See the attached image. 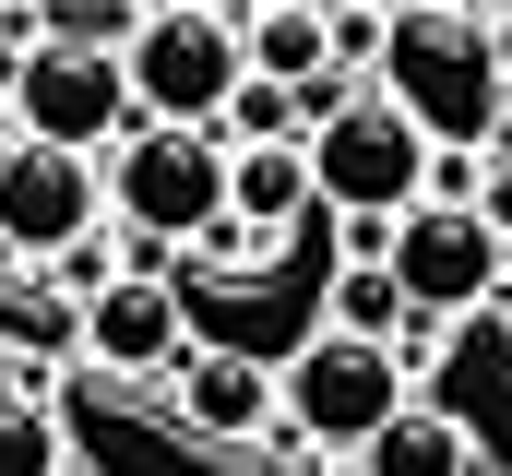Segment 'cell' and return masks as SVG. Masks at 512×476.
Segmentation results:
<instances>
[{
	"label": "cell",
	"instance_id": "obj_1",
	"mask_svg": "<svg viewBox=\"0 0 512 476\" xmlns=\"http://www.w3.org/2000/svg\"><path fill=\"white\" fill-rule=\"evenodd\" d=\"M370 96H393V119H405L429 155H477V143H489V119L512 108V84L489 72L477 12H382Z\"/></svg>",
	"mask_w": 512,
	"mask_h": 476
},
{
	"label": "cell",
	"instance_id": "obj_2",
	"mask_svg": "<svg viewBox=\"0 0 512 476\" xmlns=\"http://www.w3.org/2000/svg\"><path fill=\"white\" fill-rule=\"evenodd\" d=\"M96 203L131 250H191V238L227 227V143L215 131H143L131 119L120 155L96 167Z\"/></svg>",
	"mask_w": 512,
	"mask_h": 476
},
{
	"label": "cell",
	"instance_id": "obj_3",
	"mask_svg": "<svg viewBox=\"0 0 512 476\" xmlns=\"http://www.w3.org/2000/svg\"><path fill=\"white\" fill-rule=\"evenodd\" d=\"M298 167H310V203H334L346 227H393L417 203V179H429V143L393 119V96L346 84L334 108L298 131Z\"/></svg>",
	"mask_w": 512,
	"mask_h": 476
},
{
	"label": "cell",
	"instance_id": "obj_4",
	"mask_svg": "<svg viewBox=\"0 0 512 476\" xmlns=\"http://www.w3.org/2000/svg\"><path fill=\"white\" fill-rule=\"evenodd\" d=\"M120 96L143 131H215V108L239 96V36L227 12H143L120 48Z\"/></svg>",
	"mask_w": 512,
	"mask_h": 476
},
{
	"label": "cell",
	"instance_id": "obj_5",
	"mask_svg": "<svg viewBox=\"0 0 512 476\" xmlns=\"http://www.w3.org/2000/svg\"><path fill=\"white\" fill-rule=\"evenodd\" d=\"M405 405H417L405 369H393L382 346H358V334H310V346L274 369V417H286L298 441H322V453H370Z\"/></svg>",
	"mask_w": 512,
	"mask_h": 476
},
{
	"label": "cell",
	"instance_id": "obj_6",
	"mask_svg": "<svg viewBox=\"0 0 512 476\" xmlns=\"http://www.w3.org/2000/svg\"><path fill=\"white\" fill-rule=\"evenodd\" d=\"M0 108H12V143H48V155H96V143L131 131L120 60H96V48H48V36L0 72Z\"/></svg>",
	"mask_w": 512,
	"mask_h": 476
},
{
	"label": "cell",
	"instance_id": "obj_7",
	"mask_svg": "<svg viewBox=\"0 0 512 476\" xmlns=\"http://www.w3.org/2000/svg\"><path fill=\"white\" fill-rule=\"evenodd\" d=\"M382 274L405 310H429V322H465V310H489L501 298V238L477 227V215H441V203H405L382 227Z\"/></svg>",
	"mask_w": 512,
	"mask_h": 476
},
{
	"label": "cell",
	"instance_id": "obj_8",
	"mask_svg": "<svg viewBox=\"0 0 512 476\" xmlns=\"http://www.w3.org/2000/svg\"><path fill=\"white\" fill-rule=\"evenodd\" d=\"M108 227L96 203V155H48V143H0V250L60 262L72 238Z\"/></svg>",
	"mask_w": 512,
	"mask_h": 476
},
{
	"label": "cell",
	"instance_id": "obj_9",
	"mask_svg": "<svg viewBox=\"0 0 512 476\" xmlns=\"http://www.w3.org/2000/svg\"><path fill=\"white\" fill-rule=\"evenodd\" d=\"M84 357L120 369V381H167L191 357V322H179V286L167 274H120L108 298H84Z\"/></svg>",
	"mask_w": 512,
	"mask_h": 476
},
{
	"label": "cell",
	"instance_id": "obj_10",
	"mask_svg": "<svg viewBox=\"0 0 512 476\" xmlns=\"http://www.w3.org/2000/svg\"><path fill=\"white\" fill-rule=\"evenodd\" d=\"M167 417L191 429V441H262L274 429V369L239 346H191L167 369Z\"/></svg>",
	"mask_w": 512,
	"mask_h": 476
},
{
	"label": "cell",
	"instance_id": "obj_11",
	"mask_svg": "<svg viewBox=\"0 0 512 476\" xmlns=\"http://www.w3.org/2000/svg\"><path fill=\"white\" fill-rule=\"evenodd\" d=\"M227 36H239V72L274 84V96H310L334 60H322V12L310 0H262V12H227Z\"/></svg>",
	"mask_w": 512,
	"mask_h": 476
},
{
	"label": "cell",
	"instance_id": "obj_12",
	"mask_svg": "<svg viewBox=\"0 0 512 476\" xmlns=\"http://www.w3.org/2000/svg\"><path fill=\"white\" fill-rule=\"evenodd\" d=\"M298 215H310V167H298V143H251V155H227V238L274 250Z\"/></svg>",
	"mask_w": 512,
	"mask_h": 476
},
{
	"label": "cell",
	"instance_id": "obj_13",
	"mask_svg": "<svg viewBox=\"0 0 512 476\" xmlns=\"http://www.w3.org/2000/svg\"><path fill=\"white\" fill-rule=\"evenodd\" d=\"M358 476H477V441H465V417H441V405H405L382 441L358 453Z\"/></svg>",
	"mask_w": 512,
	"mask_h": 476
},
{
	"label": "cell",
	"instance_id": "obj_14",
	"mask_svg": "<svg viewBox=\"0 0 512 476\" xmlns=\"http://www.w3.org/2000/svg\"><path fill=\"white\" fill-rule=\"evenodd\" d=\"M0 476H72L60 417L36 405V381H24V369H0Z\"/></svg>",
	"mask_w": 512,
	"mask_h": 476
},
{
	"label": "cell",
	"instance_id": "obj_15",
	"mask_svg": "<svg viewBox=\"0 0 512 476\" xmlns=\"http://www.w3.org/2000/svg\"><path fill=\"white\" fill-rule=\"evenodd\" d=\"M393 322H405L393 274H382V262H346V274H334V322H322V334H358V346H393Z\"/></svg>",
	"mask_w": 512,
	"mask_h": 476
},
{
	"label": "cell",
	"instance_id": "obj_16",
	"mask_svg": "<svg viewBox=\"0 0 512 476\" xmlns=\"http://www.w3.org/2000/svg\"><path fill=\"white\" fill-rule=\"evenodd\" d=\"M215 143H227V155H251V143H298V96H274V84L239 72V96L215 108Z\"/></svg>",
	"mask_w": 512,
	"mask_h": 476
},
{
	"label": "cell",
	"instance_id": "obj_17",
	"mask_svg": "<svg viewBox=\"0 0 512 476\" xmlns=\"http://www.w3.org/2000/svg\"><path fill=\"white\" fill-rule=\"evenodd\" d=\"M48 274H60L72 298H108V286H120V274H131V238H120V227H96V238H72V250H60Z\"/></svg>",
	"mask_w": 512,
	"mask_h": 476
},
{
	"label": "cell",
	"instance_id": "obj_18",
	"mask_svg": "<svg viewBox=\"0 0 512 476\" xmlns=\"http://www.w3.org/2000/svg\"><path fill=\"white\" fill-rule=\"evenodd\" d=\"M441 346H453V322H429V310H405V322H393V369H405V381H417V369H429V357H441Z\"/></svg>",
	"mask_w": 512,
	"mask_h": 476
},
{
	"label": "cell",
	"instance_id": "obj_19",
	"mask_svg": "<svg viewBox=\"0 0 512 476\" xmlns=\"http://www.w3.org/2000/svg\"><path fill=\"white\" fill-rule=\"evenodd\" d=\"M501 298H512V250H501Z\"/></svg>",
	"mask_w": 512,
	"mask_h": 476
},
{
	"label": "cell",
	"instance_id": "obj_20",
	"mask_svg": "<svg viewBox=\"0 0 512 476\" xmlns=\"http://www.w3.org/2000/svg\"><path fill=\"white\" fill-rule=\"evenodd\" d=\"M322 476H358V465H322Z\"/></svg>",
	"mask_w": 512,
	"mask_h": 476
}]
</instances>
